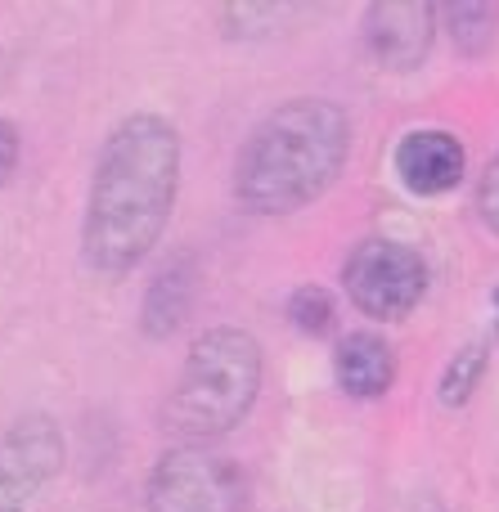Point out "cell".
Here are the masks:
<instances>
[{
    "label": "cell",
    "instance_id": "1",
    "mask_svg": "<svg viewBox=\"0 0 499 512\" xmlns=\"http://www.w3.org/2000/svg\"><path fill=\"white\" fill-rule=\"evenodd\" d=\"M180 131L162 113H126L99 140L81 207V265L126 279L158 252L180 198Z\"/></svg>",
    "mask_w": 499,
    "mask_h": 512
},
{
    "label": "cell",
    "instance_id": "2",
    "mask_svg": "<svg viewBox=\"0 0 499 512\" xmlns=\"http://www.w3.org/2000/svg\"><path fill=\"white\" fill-rule=\"evenodd\" d=\"M351 158V117L324 95L275 104L234 153L230 194L248 216H293L320 203Z\"/></svg>",
    "mask_w": 499,
    "mask_h": 512
},
{
    "label": "cell",
    "instance_id": "3",
    "mask_svg": "<svg viewBox=\"0 0 499 512\" xmlns=\"http://www.w3.org/2000/svg\"><path fill=\"white\" fill-rule=\"evenodd\" d=\"M261 378H266V351L257 333L239 324L203 328L162 400V427L180 445L225 441L257 409Z\"/></svg>",
    "mask_w": 499,
    "mask_h": 512
},
{
    "label": "cell",
    "instance_id": "4",
    "mask_svg": "<svg viewBox=\"0 0 499 512\" xmlns=\"http://www.w3.org/2000/svg\"><path fill=\"white\" fill-rule=\"evenodd\" d=\"M144 508L149 512H243L248 508V477L234 459L207 445H171L153 459L144 477Z\"/></svg>",
    "mask_w": 499,
    "mask_h": 512
},
{
    "label": "cell",
    "instance_id": "5",
    "mask_svg": "<svg viewBox=\"0 0 499 512\" xmlns=\"http://www.w3.org/2000/svg\"><path fill=\"white\" fill-rule=\"evenodd\" d=\"M342 288L365 319L396 324L410 310H419L423 292H428V261L410 243L369 234L342 261Z\"/></svg>",
    "mask_w": 499,
    "mask_h": 512
},
{
    "label": "cell",
    "instance_id": "6",
    "mask_svg": "<svg viewBox=\"0 0 499 512\" xmlns=\"http://www.w3.org/2000/svg\"><path fill=\"white\" fill-rule=\"evenodd\" d=\"M68 459L59 418L32 409L0 432V512H32Z\"/></svg>",
    "mask_w": 499,
    "mask_h": 512
},
{
    "label": "cell",
    "instance_id": "7",
    "mask_svg": "<svg viewBox=\"0 0 499 512\" xmlns=\"http://www.w3.org/2000/svg\"><path fill=\"white\" fill-rule=\"evenodd\" d=\"M365 54L383 72H419L437 41V5L432 0H374L360 18Z\"/></svg>",
    "mask_w": 499,
    "mask_h": 512
},
{
    "label": "cell",
    "instance_id": "8",
    "mask_svg": "<svg viewBox=\"0 0 499 512\" xmlns=\"http://www.w3.org/2000/svg\"><path fill=\"white\" fill-rule=\"evenodd\" d=\"M396 180L405 185V194L414 198H446L459 189L468 167V153L459 144V135L441 131V126H419L405 131L392 149Z\"/></svg>",
    "mask_w": 499,
    "mask_h": 512
},
{
    "label": "cell",
    "instance_id": "9",
    "mask_svg": "<svg viewBox=\"0 0 499 512\" xmlns=\"http://www.w3.org/2000/svg\"><path fill=\"white\" fill-rule=\"evenodd\" d=\"M333 378H338L342 396L351 400H383L396 382V351L383 333L356 328L333 346Z\"/></svg>",
    "mask_w": 499,
    "mask_h": 512
},
{
    "label": "cell",
    "instance_id": "10",
    "mask_svg": "<svg viewBox=\"0 0 499 512\" xmlns=\"http://www.w3.org/2000/svg\"><path fill=\"white\" fill-rule=\"evenodd\" d=\"M194 292H198V265L189 252L167 256L158 274L149 279L140 301V333L149 342H167V337L180 333V324L189 319V306H194Z\"/></svg>",
    "mask_w": 499,
    "mask_h": 512
},
{
    "label": "cell",
    "instance_id": "11",
    "mask_svg": "<svg viewBox=\"0 0 499 512\" xmlns=\"http://www.w3.org/2000/svg\"><path fill=\"white\" fill-rule=\"evenodd\" d=\"M486 364H491V346H486V342H468L464 351H455V360L446 364L441 387H437L441 405H446V409L468 405V400L477 396V387H482V378H486Z\"/></svg>",
    "mask_w": 499,
    "mask_h": 512
},
{
    "label": "cell",
    "instance_id": "12",
    "mask_svg": "<svg viewBox=\"0 0 499 512\" xmlns=\"http://www.w3.org/2000/svg\"><path fill=\"white\" fill-rule=\"evenodd\" d=\"M284 315L302 337H324L338 324V301H333V292L320 288V283H302V288L288 292Z\"/></svg>",
    "mask_w": 499,
    "mask_h": 512
},
{
    "label": "cell",
    "instance_id": "13",
    "mask_svg": "<svg viewBox=\"0 0 499 512\" xmlns=\"http://www.w3.org/2000/svg\"><path fill=\"white\" fill-rule=\"evenodd\" d=\"M450 41H455L459 54L477 59V54L491 50L495 41V23H499V9L495 5H450Z\"/></svg>",
    "mask_w": 499,
    "mask_h": 512
},
{
    "label": "cell",
    "instance_id": "14",
    "mask_svg": "<svg viewBox=\"0 0 499 512\" xmlns=\"http://www.w3.org/2000/svg\"><path fill=\"white\" fill-rule=\"evenodd\" d=\"M293 14L288 5H216V18H221V32L234 36V41H252V36H275L279 18Z\"/></svg>",
    "mask_w": 499,
    "mask_h": 512
},
{
    "label": "cell",
    "instance_id": "15",
    "mask_svg": "<svg viewBox=\"0 0 499 512\" xmlns=\"http://www.w3.org/2000/svg\"><path fill=\"white\" fill-rule=\"evenodd\" d=\"M473 203H477V216H482V225L499 239V153H495L491 162H486L482 176H477Z\"/></svg>",
    "mask_w": 499,
    "mask_h": 512
},
{
    "label": "cell",
    "instance_id": "16",
    "mask_svg": "<svg viewBox=\"0 0 499 512\" xmlns=\"http://www.w3.org/2000/svg\"><path fill=\"white\" fill-rule=\"evenodd\" d=\"M18 153H23V135H18V126L9 117H0V185L14 176Z\"/></svg>",
    "mask_w": 499,
    "mask_h": 512
},
{
    "label": "cell",
    "instance_id": "17",
    "mask_svg": "<svg viewBox=\"0 0 499 512\" xmlns=\"http://www.w3.org/2000/svg\"><path fill=\"white\" fill-rule=\"evenodd\" d=\"M495 328H499V288H495Z\"/></svg>",
    "mask_w": 499,
    "mask_h": 512
}]
</instances>
